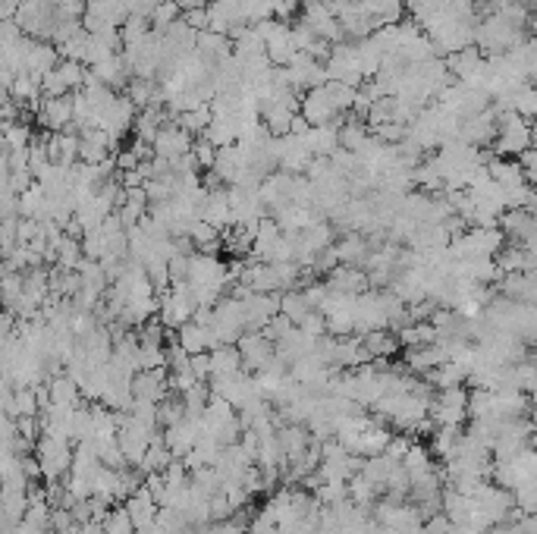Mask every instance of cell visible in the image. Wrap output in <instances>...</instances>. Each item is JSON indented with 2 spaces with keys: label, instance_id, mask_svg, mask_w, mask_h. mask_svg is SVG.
<instances>
[{
  "label": "cell",
  "instance_id": "cell-1",
  "mask_svg": "<svg viewBox=\"0 0 537 534\" xmlns=\"http://www.w3.org/2000/svg\"><path fill=\"white\" fill-rule=\"evenodd\" d=\"M532 148V120L515 111H503L496 123L493 152L500 157H522Z\"/></svg>",
  "mask_w": 537,
  "mask_h": 534
},
{
  "label": "cell",
  "instance_id": "cell-2",
  "mask_svg": "<svg viewBox=\"0 0 537 534\" xmlns=\"http://www.w3.org/2000/svg\"><path fill=\"white\" fill-rule=\"evenodd\" d=\"M472 419V393L465 387L440 390L431 402L434 428H462V421Z\"/></svg>",
  "mask_w": 537,
  "mask_h": 534
},
{
  "label": "cell",
  "instance_id": "cell-3",
  "mask_svg": "<svg viewBox=\"0 0 537 534\" xmlns=\"http://www.w3.org/2000/svg\"><path fill=\"white\" fill-rule=\"evenodd\" d=\"M35 116H38V126H42L44 133H66V129H73V120H76L73 94H66V98H44L42 111H38Z\"/></svg>",
  "mask_w": 537,
  "mask_h": 534
},
{
  "label": "cell",
  "instance_id": "cell-4",
  "mask_svg": "<svg viewBox=\"0 0 537 534\" xmlns=\"http://www.w3.org/2000/svg\"><path fill=\"white\" fill-rule=\"evenodd\" d=\"M192 145H195L192 133H186L180 123H167L158 133V139H154V154L167 157V161H180V157L192 154Z\"/></svg>",
  "mask_w": 537,
  "mask_h": 534
},
{
  "label": "cell",
  "instance_id": "cell-5",
  "mask_svg": "<svg viewBox=\"0 0 537 534\" xmlns=\"http://www.w3.org/2000/svg\"><path fill=\"white\" fill-rule=\"evenodd\" d=\"M239 352H242L246 368H251V371L258 374L277 359V343L264 337V333H246V337L239 340Z\"/></svg>",
  "mask_w": 537,
  "mask_h": 534
},
{
  "label": "cell",
  "instance_id": "cell-6",
  "mask_svg": "<svg viewBox=\"0 0 537 534\" xmlns=\"http://www.w3.org/2000/svg\"><path fill=\"white\" fill-rule=\"evenodd\" d=\"M176 343L186 349L189 355H201V352L217 349V337L208 324H201V321H189V324H182L180 331H176Z\"/></svg>",
  "mask_w": 537,
  "mask_h": 534
},
{
  "label": "cell",
  "instance_id": "cell-7",
  "mask_svg": "<svg viewBox=\"0 0 537 534\" xmlns=\"http://www.w3.org/2000/svg\"><path fill=\"white\" fill-rule=\"evenodd\" d=\"M242 368H246V361H242L239 346L210 349V378H229V374H239Z\"/></svg>",
  "mask_w": 537,
  "mask_h": 534
},
{
  "label": "cell",
  "instance_id": "cell-8",
  "mask_svg": "<svg viewBox=\"0 0 537 534\" xmlns=\"http://www.w3.org/2000/svg\"><path fill=\"white\" fill-rule=\"evenodd\" d=\"M425 381L431 383V387H437V390L462 387V383L468 381V368L462 365V361H444V365H437L434 371H427Z\"/></svg>",
  "mask_w": 537,
  "mask_h": 534
},
{
  "label": "cell",
  "instance_id": "cell-9",
  "mask_svg": "<svg viewBox=\"0 0 537 534\" xmlns=\"http://www.w3.org/2000/svg\"><path fill=\"white\" fill-rule=\"evenodd\" d=\"M280 314H287L292 324L302 327L305 318H308V314H315V308H311V302H308V296H305V292L289 290L287 296H280Z\"/></svg>",
  "mask_w": 537,
  "mask_h": 534
},
{
  "label": "cell",
  "instance_id": "cell-10",
  "mask_svg": "<svg viewBox=\"0 0 537 534\" xmlns=\"http://www.w3.org/2000/svg\"><path fill=\"white\" fill-rule=\"evenodd\" d=\"M337 249V255H339V264H352V267H358V264H365L368 262V242H365L362 236H346L339 245H333Z\"/></svg>",
  "mask_w": 537,
  "mask_h": 534
},
{
  "label": "cell",
  "instance_id": "cell-11",
  "mask_svg": "<svg viewBox=\"0 0 537 534\" xmlns=\"http://www.w3.org/2000/svg\"><path fill=\"white\" fill-rule=\"evenodd\" d=\"M173 450L167 447V440L164 437H154V443L148 447V453H145V459H142V465L139 469L145 471V475H151V471H164L170 462H173Z\"/></svg>",
  "mask_w": 537,
  "mask_h": 534
},
{
  "label": "cell",
  "instance_id": "cell-12",
  "mask_svg": "<svg viewBox=\"0 0 537 534\" xmlns=\"http://www.w3.org/2000/svg\"><path fill=\"white\" fill-rule=\"evenodd\" d=\"M104 534H135V522L126 506H113L104 519Z\"/></svg>",
  "mask_w": 537,
  "mask_h": 534
},
{
  "label": "cell",
  "instance_id": "cell-13",
  "mask_svg": "<svg viewBox=\"0 0 537 534\" xmlns=\"http://www.w3.org/2000/svg\"><path fill=\"white\" fill-rule=\"evenodd\" d=\"M513 497H515V506H519L525 516H537V478L525 481L522 488H515Z\"/></svg>",
  "mask_w": 537,
  "mask_h": 534
},
{
  "label": "cell",
  "instance_id": "cell-14",
  "mask_svg": "<svg viewBox=\"0 0 537 534\" xmlns=\"http://www.w3.org/2000/svg\"><path fill=\"white\" fill-rule=\"evenodd\" d=\"M182 23L192 25L195 32H208L210 29V10L208 6H192V10L182 13Z\"/></svg>",
  "mask_w": 537,
  "mask_h": 534
},
{
  "label": "cell",
  "instance_id": "cell-15",
  "mask_svg": "<svg viewBox=\"0 0 537 534\" xmlns=\"http://www.w3.org/2000/svg\"><path fill=\"white\" fill-rule=\"evenodd\" d=\"M173 4L180 6L182 13H186V10H192V6H208V4H201V0H173Z\"/></svg>",
  "mask_w": 537,
  "mask_h": 534
},
{
  "label": "cell",
  "instance_id": "cell-16",
  "mask_svg": "<svg viewBox=\"0 0 537 534\" xmlns=\"http://www.w3.org/2000/svg\"><path fill=\"white\" fill-rule=\"evenodd\" d=\"M532 148L537 152V120H532Z\"/></svg>",
  "mask_w": 537,
  "mask_h": 534
}]
</instances>
